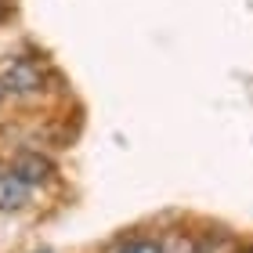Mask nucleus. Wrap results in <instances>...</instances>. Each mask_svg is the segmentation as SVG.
Returning <instances> with one entry per match:
<instances>
[{
    "label": "nucleus",
    "mask_w": 253,
    "mask_h": 253,
    "mask_svg": "<svg viewBox=\"0 0 253 253\" xmlns=\"http://www.w3.org/2000/svg\"><path fill=\"white\" fill-rule=\"evenodd\" d=\"M0 84L11 105H37L54 90V73L37 51H7L0 58Z\"/></svg>",
    "instance_id": "1"
},
{
    "label": "nucleus",
    "mask_w": 253,
    "mask_h": 253,
    "mask_svg": "<svg viewBox=\"0 0 253 253\" xmlns=\"http://www.w3.org/2000/svg\"><path fill=\"white\" fill-rule=\"evenodd\" d=\"M11 174H18L26 185L33 188H43V185H51L54 174H58V167H54V159L43 152V148H18L15 156H11V163H7Z\"/></svg>",
    "instance_id": "2"
},
{
    "label": "nucleus",
    "mask_w": 253,
    "mask_h": 253,
    "mask_svg": "<svg viewBox=\"0 0 253 253\" xmlns=\"http://www.w3.org/2000/svg\"><path fill=\"white\" fill-rule=\"evenodd\" d=\"M33 199H37V188L26 185L18 174H11L7 167L0 170V213H22L33 206Z\"/></svg>",
    "instance_id": "3"
},
{
    "label": "nucleus",
    "mask_w": 253,
    "mask_h": 253,
    "mask_svg": "<svg viewBox=\"0 0 253 253\" xmlns=\"http://www.w3.org/2000/svg\"><path fill=\"white\" fill-rule=\"evenodd\" d=\"M109 253H167V246L163 239H152V235H130L123 243H116Z\"/></svg>",
    "instance_id": "4"
},
{
    "label": "nucleus",
    "mask_w": 253,
    "mask_h": 253,
    "mask_svg": "<svg viewBox=\"0 0 253 253\" xmlns=\"http://www.w3.org/2000/svg\"><path fill=\"white\" fill-rule=\"evenodd\" d=\"M11 15H15V0H0V26L11 22Z\"/></svg>",
    "instance_id": "5"
},
{
    "label": "nucleus",
    "mask_w": 253,
    "mask_h": 253,
    "mask_svg": "<svg viewBox=\"0 0 253 253\" xmlns=\"http://www.w3.org/2000/svg\"><path fill=\"white\" fill-rule=\"evenodd\" d=\"M7 105H11V98H7V90H4V84H0V120H4V112H7Z\"/></svg>",
    "instance_id": "6"
},
{
    "label": "nucleus",
    "mask_w": 253,
    "mask_h": 253,
    "mask_svg": "<svg viewBox=\"0 0 253 253\" xmlns=\"http://www.w3.org/2000/svg\"><path fill=\"white\" fill-rule=\"evenodd\" d=\"M243 253H253V246H246V250H243Z\"/></svg>",
    "instance_id": "7"
},
{
    "label": "nucleus",
    "mask_w": 253,
    "mask_h": 253,
    "mask_svg": "<svg viewBox=\"0 0 253 253\" xmlns=\"http://www.w3.org/2000/svg\"><path fill=\"white\" fill-rule=\"evenodd\" d=\"M0 170H4V156H0Z\"/></svg>",
    "instance_id": "8"
},
{
    "label": "nucleus",
    "mask_w": 253,
    "mask_h": 253,
    "mask_svg": "<svg viewBox=\"0 0 253 253\" xmlns=\"http://www.w3.org/2000/svg\"><path fill=\"white\" fill-rule=\"evenodd\" d=\"M37 253H51V250H37Z\"/></svg>",
    "instance_id": "9"
}]
</instances>
